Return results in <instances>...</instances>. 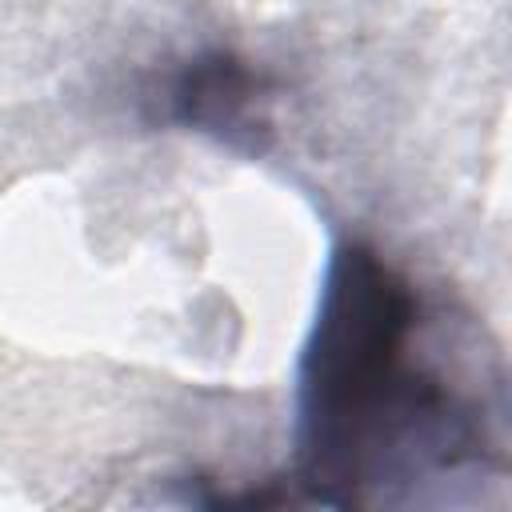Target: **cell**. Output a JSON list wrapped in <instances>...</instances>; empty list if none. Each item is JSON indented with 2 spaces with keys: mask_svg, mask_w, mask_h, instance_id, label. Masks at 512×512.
<instances>
[{
  "mask_svg": "<svg viewBox=\"0 0 512 512\" xmlns=\"http://www.w3.org/2000/svg\"><path fill=\"white\" fill-rule=\"evenodd\" d=\"M504 476L508 376L492 336L368 240H340L296 368L288 480L300 500L412 508Z\"/></svg>",
  "mask_w": 512,
  "mask_h": 512,
  "instance_id": "1",
  "label": "cell"
},
{
  "mask_svg": "<svg viewBox=\"0 0 512 512\" xmlns=\"http://www.w3.org/2000/svg\"><path fill=\"white\" fill-rule=\"evenodd\" d=\"M152 100L160 104V120L212 136L228 148L264 152L272 140L276 80L232 48H204L188 56Z\"/></svg>",
  "mask_w": 512,
  "mask_h": 512,
  "instance_id": "2",
  "label": "cell"
}]
</instances>
